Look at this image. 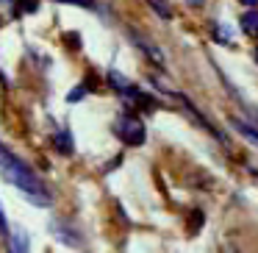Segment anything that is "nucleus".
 Here are the masks:
<instances>
[{"label":"nucleus","mask_w":258,"mask_h":253,"mask_svg":"<svg viewBox=\"0 0 258 253\" xmlns=\"http://www.w3.org/2000/svg\"><path fill=\"white\" fill-rule=\"evenodd\" d=\"M0 164H3V175H6L14 186H20V189L31 197V203H36V206H47V203H50V200H47V195L42 192V184L36 181V175L31 173L23 162H17L9 150H3Z\"/></svg>","instance_id":"obj_1"},{"label":"nucleus","mask_w":258,"mask_h":253,"mask_svg":"<svg viewBox=\"0 0 258 253\" xmlns=\"http://www.w3.org/2000/svg\"><path fill=\"white\" fill-rule=\"evenodd\" d=\"M117 134L128 145H142L145 142V123L139 117H134V114H128V117H122L117 123Z\"/></svg>","instance_id":"obj_2"},{"label":"nucleus","mask_w":258,"mask_h":253,"mask_svg":"<svg viewBox=\"0 0 258 253\" xmlns=\"http://www.w3.org/2000/svg\"><path fill=\"white\" fill-rule=\"evenodd\" d=\"M241 31L247 36H258V12H247L241 17Z\"/></svg>","instance_id":"obj_3"},{"label":"nucleus","mask_w":258,"mask_h":253,"mask_svg":"<svg viewBox=\"0 0 258 253\" xmlns=\"http://www.w3.org/2000/svg\"><path fill=\"white\" fill-rule=\"evenodd\" d=\"M56 147L61 153L73 150V136H70V131H58V134H56Z\"/></svg>","instance_id":"obj_4"},{"label":"nucleus","mask_w":258,"mask_h":253,"mask_svg":"<svg viewBox=\"0 0 258 253\" xmlns=\"http://www.w3.org/2000/svg\"><path fill=\"white\" fill-rule=\"evenodd\" d=\"M233 128H239L241 134L247 136V139H250V142H255V145H258V131H255V128H250V125L239 123V120H233Z\"/></svg>","instance_id":"obj_5"},{"label":"nucleus","mask_w":258,"mask_h":253,"mask_svg":"<svg viewBox=\"0 0 258 253\" xmlns=\"http://www.w3.org/2000/svg\"><path fill=\"white\" fill-rule=\"evenodd\" d=\"M25 247H28V239H25V234H14L12 236V250H25Z\"/></svg>","instance_id":"obj_6"},{"label":"nucleus","mask_w":258,"mask_h":253,"mask_svg":"<svg viewBox=\"0 0 258 253\" xmlns=\"http://www.w3.org/2000/svg\"><path fill=\"white\" fill-rule=\"evenodd\" d=\"M108 81H111V84L117 86L119 92H122V89H128V86H131V84H128V81H125V78H122V75H119V73H108Z\"/></svg>","instance_id":"obj_7"},{"label":"nucleus","mask_w":258,"mask_h":253,"mask_svg":"<svg viewBox=\"0 0 258 253\" xmlns=\"http://www.w3.org/2000/svg\"><path fill=\"white\" fill-rule=\"evenodd\" d=\"M84 92H86V86H75V89H73V92H70V95H67V100H70V103L81 100V97H84Z\"/></svg>","instance_id":"obj_8"},{"label":"nucleus","mask_w":258,"mask_h":253,"mask_svg":"<svg viewBox=\"0 0 258 253\" xmlns=\"http://www.w3.org/2000/svg\"><path fill=\"white\" fill-rule=\"evenodd\" d=\"M58 3H73V6H84V9H92V0H58Z\"/></svg>","instance_id":"obj_9"},{"label":"nucleus","mask_w":258,"mask_h":253,"mask_svg":"<svg viewBox=\"0 0 258 253\" xmlns=\"http://www.w3.org/2000/svg\"><path fill=\"white\" fill-rule=\"evenodd\" d=\"M241 3H244V6H255L258 0H241Z\"/></svg>","instance_id":"obj_10"},{"label":"nucleus","mask_w":258,"mask_h":253,"mask_svg":"<svg viewBox=\"0 0 258 253\" xmlns=\"http://www.w3.org/2000/svg\"><path fill=\"white\" fill-rule=\"evenodd\" d=\"M189 3H203V0H189Z\"/></svg>","instance_id":"obj_11"},{"label":"nucleus","mask_w":258,"mask_h":253,"mask_svg":"<svg viewBox=\"0 0 258 253\" xmlns=\"http://www.w3.org/2000/svg\"><path fill=\"white\" fill-rule=\"evenodd\" d=\"M255 59H258V50H255Z\"/></svg>","instance_id":"obj_12"}]
</instances>
